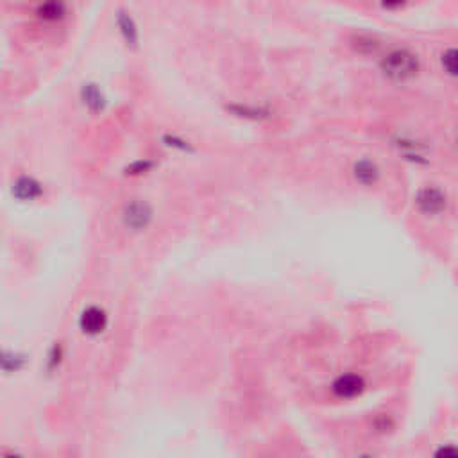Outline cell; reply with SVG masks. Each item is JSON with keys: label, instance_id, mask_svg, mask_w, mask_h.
<instances>
[{"label": "cell", "instance_id": "cell-1", "mask_svg": "<svg viewBox=\"0 0 458 458\" xmlns=\"http://www.w3.org/2000/svg\"><path fill=\"white\" fill-rule=\"evenodd\" d=\"M382 69L392 79L405 81L416 76L419 70V61L410 50L396 49L383 57Z\"/></svg>", "mask_w": 458, "mask_h": 458}, {"label": "cell", "instance_id": "cell-2", "mask_svg": "<svg viewBox=\"0 0 458 458\" xmlns=\"http://www.w3.org/2000/svg\"><path fill=\"white\" fill-rule=\"evenodd\" d=\"M152 220V208L144 201H131L124 208V224L133 229V231H142L151 224Z\"/></svg>", "mask_w": 458, "mask_h": 458}, {"label": "cell", "instance_id": "cell-3", "mask_svg": "<svg viewBox=\"0 0 458 458\" xmlns=\"http://www.w3.org/2000/svg\"><path fill=\"white\" fill-rule=\"evenodd\" d=\"M79 328L88 337H97L108 328V314L99 307H88L81 314Z\"/></svg>", "mask_w": 458, "mask_h": 458}, {"label": "cell", "instance_id": "cell-4", "mask_svg": "<svg viewBox=\"0 0 458 458\" xmlns=\"http://www.w3.org/2000/svg\"><path fill=\"white\" fill-rule=\"evenodd\" d=\"M333 394L342 399H351L360 396L365 389V382L358 374H342L333 382Z\"/></svg>", "mask_w": 458, "mask_h": 458}, {"label": "cell", "instance_id": "cell-5", "mask_svg": "<svg viewBox=\"0 0 458 458\" xmlns=\"http://www.w3.org/2000/svg\"><path fill=\"white\" fill-rule=\"evenodd\" d=\"M417 206L424 213H439L446 208V193L440 192L439 188H424L417 195Z\"/></svg>", "mask_w": 458, "mask_h": 458}, {"label": "cell", "instance_id": "cell-6", "mask_svg": "<svg viewBox=\"0 0 458 458\" xmlns=\"http://www.w3.org/2000/svg\"><path fill=\"white\" fill-rule=\"evenodd\" d=\"M42 193V185L35 178H29V176H22V178H18L13 183V195L18 201H35Z\"/></svg>", "mask_w": 458, "mask_h": 458}, {"label": "cell", "instance_id": "cell-7", "mask_svg": "<svg viewBox=\"0 0 458 458\" xmlns=\"http://www.w3.org/2000/svg\"><path fill=\"white\" fill-rule=\"evenodd\" d=\"M81 99H83V103L86 104L91 111H95V113H97V111H103L104 106H106V97H104L103 90L93 83L84 84L83 90H81Z\"/></svg>", "mask_w": 458, "mask_h": 458}, {"label": "cell", "instance_id": "cell-8", "mask_svg": "<svg viewBox=\"0 0 458 458\" xmlns=\"http://www.w3.org/2000/svg\"><path fill=\"white\" fill-rule=\"evenodd\" d=\"M27 358L25 355L20 353L8 351V349H0V371L2 372H18L25 367Z\"/></svg>", "mask_w": 458, "mask_h": 458}, {"label": "cell", "instance_id": "cell-9", "mask_svg": "<svg viewBox=\"0 0 458 458\" xmlns=\"http://www.w3.org/2000/svg\"><path fill=\"white\" fill-rule=\"evenodd\" d=\"M355 178L364 185H372L378 181L379 171L376 167V163L369 161V159H362L355 165Z\"/></svg>", "mask_w": 458, "mask_h": 458}, {"label": "cell", "instance_id": "cell-10", "mask_svg": "<svg viewBox=\"0 0 458 458\" xmlns=\"http://www.w3.org/2000/svg\"><path fill=\"white\" fill-rule=\"evenodd\" d=\"M118 27H120V33L124 36V40L127 42V45H137L138 42V29L137 23L127 13H120L118 15Z\"/></svg>", "mask_w": 458, "mask_h": 458}, {"label": "cell", "instance_id": "cell-11", "mask_svg": "<svg viewBox=\"0 0 458 458\" xmlns=\"http://www.w3.org/2000/svg\"><path fill=\"white\" fill-rule=\"evenodd\" d=\"M36 13H38L40 18L54 22V20H59L64 16V6L61 2H45V4L38 6Z\"/></svg>", "mask_w": 458, "mask_h": 458}, {"label": "cell", "instance_id": "cell-12", "mask_svg": "<svg viewBox=\"0 0 458 458\" xmlns=\"http://www.w3.org/2000/svg\"><path fill=\"white\" fill-rule=\"evenodd\" d=\"M442 64H444V69H446L451 76L457 74V52H454V49L446 50V52L442 54Z\"/></svg>", "mask_w": 458, "mask_h": 458}, {"label": "cell", "instance_id": "cell-13", "mask_svg": "<svg viewBox=\"0 0 458 458\" xmlns=\"http://www.w3.org/2000/svg\"><path fill=\"white\" fill-rule=\"evenodd\" d=\"M61 358H63V349H61L59 344H54V348L50 349V353H49V360H47V365H49L50 371L59 365Z\"/></svg>", "mask_w": 458, "mask_h": 458}, {"label": "cell", "instance_id": "cell-14", "mask_svg": "<svg viewBox=\"0 0 458 458\" xmlns=\"http://www.w3.org/2000/svg\"><path fill=\"white\" fill-rule=\"evenodd\" d=\"M433 458H458V451L453 444H446V446H440L435 451Z\"/></svg>", "mask_w": 458, "mask_h": 458}, {"label": "cell", "instance_id": "cell-15", "mask_svg": "<svg viewBox=\"0 0 458 458\" xmlns=\"http://www.w3.org/2000/svg\"><path fill=\"white\" fill-rule=\"evenodd\" d=\"M151 167H152L151 161H137V163H133L131 167H127V174H131V176L145 174V172H147Z\"/></svg>", "mask_w": 458, "mask_h": 458}, {"label": "cell", "instance_id": "cell-16", "mask_svg": "<svg viewBox=\"0 0 458 458\" xmlns=\"http://www.w3.org/2000/svg\"><path fill=\"white\" fill-rule=\"evenodd\" d=\"M4 458H23V457L18 453H8V454H4Z\"/></svg>", "mask_w": 458, "mask_h": 458}, {"label": "cell", "instance_id": "cell-17", "mask_svg": "<svg viewBox=\"0 0 458 458\" xmlns=\"http://www.w3.org/2000/svg\"><path fill=\"white\" fill-rule=\"evenodd\" d=\"M362 458H371V457H362Z\"/></svg>", "mask_w": 458, "mask_h": 458}]
</instances>
